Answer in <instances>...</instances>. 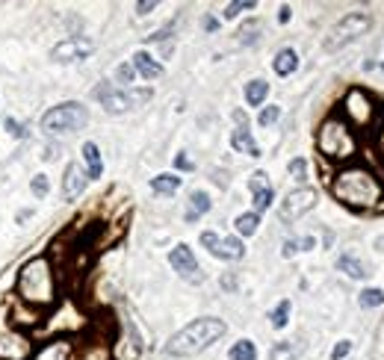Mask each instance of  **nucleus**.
<instances>
[{
    "instance_id": "obj_1",
    "label": "nucleus",
    "mask_w": 384,
    "mask_h": 360,
    "mask_svg": "<svg viewBox=\"0 0 384 360\" xmlns=\"http://www.w3.org/2000/svg\"><path fill=\"white\" fill-rule=\"evenodd\" d=\"M331 192L340 204L354 210H370L381 201V180L367 166H346L334 175Z\"/></svg>"
},
{
    "instance_id": "obj_2",
    "label": "nucleus",
    "mask_w": 384,
    "mask_h": 360,
    "mask_svg": "<svg viewBox=\"0 0 384 360\" xmlns=\"http://www.w3.org/2000/svg\"><path fill=\"white\" fill-rule=\"evenodd\" d=\"M18 298L30 307H51L56 302V275L45 254L27 260L18 272Z\"/></svg>"
},
{
    "instance_id": "obj_3",
    "label": "nucleus",
    "mask_w": 384,
    "mask_h": 360,
    "mask_svg": "<svg viewBox=\"0 0 384 360\" xmlns=\"http://www.w3.org/2000/svg\"><path fill=\"white\" fill-rule=\"evenodd\" d=\"M225 331H228V325H225L222 319H213V316L195 319V322L181 328V331L166 343V355L169 357H192V355L204 352L207 346H213Z\"/></svg>"
},
{
    "instance_id": "obj_4",
    "label": "nucleus",
    "mask_w": 384,
    "mask_h": 360,
    "mask_svg": "<svg viewBox=\"0 0 384 360\" xmlns=\"http://www.w3.org/2000/svg\"><path fill=\"white\" fill-rule=\"evenodd\" d=\"M317 145H319L322 157H328V159H352L354 154H358L354 130L337 115H331L328 122H322L319 133H317Z\"/></svg>"
},
{
    "instance_id": "obj_5",
    "label": "nucleus",
    "mask_w": 384,
    "mask_h": 360,
    "mask_svg": "<svg viewBox=\"0 0 384 360\" xmlns=\"http://www.w3.org/2000/svg\"><path fill=\"white\" fill-rule=\"evenodd\" d=\"M89 122V109L77 101H68V104H59L54 109H47L42 115V130L47 136H59V133H74V130L86 127Z\"/></svg>"
},
{
    "instance_id": "obj_6",
    "label": "nucleus",
    "mask_w": 384,
    "mask_h": 360,
    "mask_svg": "<svg viewBox=\"0 0 384 360\" xmlns=\"http://www.w3.org/2000/svg\"><path fill=\"white\" fill-rule=\"evenodd\" d=\"M151 95H154L151 89H115L113 83H101L95 89V98L101 101L106 113H113V115H122L127 109L151 101Z\"/></svg>"
},
{
    "instance_id": "obj_7",
    "label": "nucleus",
    "mask_w": 384,
    "mask_h": 360,
    "mask_svg": "<svg viewBox=\"0 0 384 360\" xmlns=\"http://www.w3.org/2000/svg\"><path fill=\"white\" fill-rule=\"evenodd\" d=\"M370 27H372V18L367 12H352L346 18H340V21L328 30V36H325V51H328V54L340 51L343 45L354 42V38L363 36Z\"/></svg>"
},
{
    "instance_id": "obj_8",
    "label": "nucleus",
    "mask_w": 384,
    "mask_h": 360,
    "mask_svg": "<svg viewBox=\"0 0 384 360\" xmlns=\"http://www.w3.org/2000/svg\"><path fill=\"white\" fill-rule=\"evenodd\" d=\"M346 115H349V127L354 130H367V127H372V122H376V113H379V104L372 101V98L363 92V89H352V92L346 95Z\"/></svg>"
},
{
    "instance_id": "obj_9",
    "label": "nucleus",
    "mask_w": 384,
    "mask_h": 360,
    "mask_svg": "<svg viewBox=\"0 0 384 360\" xmlns=\"http://www.w3.org/2000/svg\"><path fill=\"white\" fill-rule=\"evenodd\" d=\"M33 357V339L27 334L6 328L0 331V360H30Z\"/></svg>"
},
{
    "instance_id": "obj_10",
    "label": "nucleus",
    "mask_w": 384,
    "mask_h": 360,
    "mask_svg": "<svg viewBox=\"0 0 384 360\" xmlns=\"http://www.w3.org/2000/svg\"><path fill=\"white\" fill-rule=\"evenodd\" d=\"M317 207V192L308 186L302 189H293V192L281 201V218L284 222H295V218H302L304 213H310V210Z\"/></svg>"
},
{
    "instance_id": "obj_11",
    "label": "nucleus",
    "mask_w": 384,
    "mask_h": 360,
    "mask_svg": "<svg viewBox=\"0 0 384 360\" xmlns=\"http://www.w3.org/2000/svg\"><path fill=\"white\" fill-rule=\"evenodd\" d=\"M169 263H172L174 272L181 278H186L190 284H201L204 281V272H201V266H199V260H195L190 245H183V243L174 245L172 254H169Z\"/></svg>"
},
{
    "instance_id": "obj_12",
    "label": "nucleus",
    "mask_w": 384,
    "mask_h": 360,
    "mask_svg": "<svg viewBox=\"0 0 384 360\" xmlns=\"http://www.w3.org/2000/svg\"><path fill=\"white\" fill-rule=\"evenodd\" d=\"M201 245H204L213 257H219V260H242V254H245L242 239H236V236L222 239L219 234H213V231H204V234H201Z\"/></svg>"
},
{
    "instance_id": "obj_13",
    "label": "nucleus",
    "mask_w": 384,
    "mask_h": 360,
    "mask_svg": "<svg viewBox=\"0 0 384 360\" xmlns=\"http://www.w3.org/2000/svg\"><path fill=\"white\" fill-rule=\"evenodd\" d=\"M92 51H95V45L89 38H65V42H59L51 51V59L54 63H80Z\"/></svg>"
},
{
    "instance_id": "obj_14",
    "label": "nucleus",
    "mask_w": 384,
    "mask_h": 360,
    "mask_svg": "<svg viewBox=\"0 0 384 360\" xmlns=\"http://www.w3.org/2000/svg\"><path fill=\"white\" fill-rule=\"evenodd\" d=\"M249 189L254 195V213H263V210H269L272 201H275V189L269 186V180H266V172H258L249 177Z\"/></svg>"
},
{
    "instance_id": "obj_15",
    "label": "nucleus",
    "mask_w": 384,
    "mask_h": 360,
    "mask_svg": "<svg viewBox=\"0 0 384 360\" xmlns=\"http://www.w3.org/2000/svg\"><path fill=\"white\" fill-rule=\"evenodd\" d=\"M86 180L89 177H86L80 163H68L65 166V177H63V198H65V201H74V198L83 195Z\"/></svg>"
},
{
    "instance_id": "obj_16",
    "label": "nucleus",
    "mask_w": 384,
    "mask_h": 360,
    "mask_svg": "<svg viewBox=\"0 0 384 360\" xmlns=\"http://www.w3.org/2000/svg\"><path fill=\"white\" fill-rule=\"evenodd\" d=\"M68 357H71V343L68 339H51V343L38 346L30 360H68Z\"/></svg>"
},
{
    "instance_id": "obj_17",
    "label": "nucleus",
    "mask_w": 384,
    "mask_h": 360,
    "mask_svg": "<svg viewBox=\"0 0 384 360\" xmlns=\"http://www.w3.org/2000/svg\"><path fill=\"white\" fill-rule=\"evenodd\" d=\"M231 148L234 151H240V154H249V157H254L258 159L260 157V145L254 142V136H251V130L245 127V124H240L231 133Z\"/></svg>"
},
{
    "instance_id": "obj_18",
    "label": "nucleus",
    "mask_w": 384,
    "mask_h": 360,
    "mask_svg": "<svg viewBox=\"0 0 384 360\" xmlns=\"http://www.w3.org/2000/svg\"><path fill=\"white\" fill-rule=\"evenodd\" d=\"M295 68H299V54H295L293 47H281V51L275 54V59H272V71L278 77H290Z\"/></svg>"
},
{
    "instance_id": "obj_19",
    "label": "nucleus",
    "mask_w": 384,
    "mask_h": 360,
    "mask_svg": "<svg viewBox=\"0 0 384 360\" xmlns=\"http://www.w3.org/2000/svg\"><path fill=\"white\" fill-rule=\"evenodd\" d=\"M133 71L136 74H142L145 80H157V77H160L163 74V65L160 63H157V59L151 56V54H145V51H139V54H133Z\"/></svg>"
},
{
    "instance_id": "obj_20",
    "label": "nucleus",
    "mask_w": 384,
    "mask_h": 360,
    "mask_svg": "<svg viewBox=\"0 0 384 360\" xmlns=\"http://www.w3.org/2000/svg\"><path fill=\"white\" fill-rule=\"evenodd\" d=\"M210 207H213L210 195L201 192V189H195V192L190 195V210H186V222H199V218H201L204 213H210Z\"/></svg>"
},
{
    "instance_id": "obj_21",
    "label": "nucleus",
    "mask_w": 384,
    "mask_h": 360,
    "mask_svg": "<svg viewBox=\"0 0 384 360\" xmlns=\"http://www.w3.org/2000/svg\"><path fill=\"white\" fill-rule=\"evenodd\" d=\"M83 159H86V177L89 180H98L104 172V163H101V151H98L95 142H83Z\"/></svg>"
},
{
    "instance_id": "obj_22",
    "label": "nucleus",
    "mask_w": 384,
    "mask_h": 360,
    "mask_svg": "<svg viewBox=\"0 0 384 360\" xmlns=\"http://www.w3.org/2000/svg\"><path fill=\"white\" fill-rule=\"evenodd\" d=\"M337 269H340V272H346L349 278H354V281H363V278L370 275L367 266H363L358 257H352V254H343V257L337 260Z\"/></svg>"
},
{
    "instance_id": "obj_23",
    "label": "nucleus",
    "mask_w": 384,
    "mask_h": 360,
    "mask_svg": "<svg viewBox=\"0 0 384 360\" xmlns=\"http://www.w3.org/2000/svg\"><path fill=\"white\" fill-rule=\"evenodd\" d=\"M183 180L177 177V175H157L151 177V189L154 192H160V195H174L177 189H181Z\"/></svg>"
},
{
    "instance_id": "obj_24",
    "label": "nucleus",
    "mask_w": 384,
    "mask_h": 360,
    "mask_svg": "<svg viewBox=\"0 0 384 360\" xmlns=\"http://www.w3.org/2000/svg\"><path fill=\"white\" fill-rule=\"evenodd\" d=\"M266 95H269V83H266V80H251V83L245 86V104L249 106H260L266 101Z\"/></svg>"
},
{
    "instance_id": "obj_25",
    "label": "nucleus",
    "mask_w": 384,
    "mask_h": 360,
    "mask_svg": "<svg viewBox=\"0 0 384 360\" xmlns=\"http://www.w3.org/2000/svg\"><path fill=\"white\" fill-rule=\"evenodd\" d=\"M110 346L101 343V339H95V343H86L80 348V360H110Z\"/></svg>"
},
{
    "instance_id": "obj_26",
    "label": "nucleus",
    "mask_w": 384,
    "mask_h": 360,
    "mask_svg": "<svg viewBox=\"0 0 384 360\" xmlns=\"http://www.w3.org/2000/svg\"><path fill=\"white\" fill-rule=\"evenodd\" d=\"M234 225H236V234H240V236H254V234H258V225H260V216L251 210V213L236 216Z\"/></svg>"
},
{
    "instance_id": "obj_27",
    "label": "nucleus",
    "mask_w": 384,
    "mask_h": 360,
    "mask_svg": "<svg viewBox=\"0 0 384 360\" xmlns=\"http://www.w3.org/2000/svg\"><path fill=\"white\" fill-rule=\"evenodd\" d=\"M228 357L231 360H258V346H254L251 339H240V343L231 346Z\"/></svg>"
},
{
    "instance_id": "obj_28",
    "label": "nucleus",
    "mask_w": 384,
    "mask_h": 360,
    "mask_svg": "<svg viewBox=\"0 0 384 360\" xmlns=\"http://www.w3.org/2000/svg\"><path fill=\"white\" fill-rule=\"evenodd\" d=\"M358 304H361L363 310L381 307V304H384V289H379V286H367V289H363V293L358 295Z\"/></svg>"
},
{
    "instance_id": "obj_29",
    "label": "nucleus",
    "mask_w": 384,
    "mask_h": 360,
    "mask_svg": "<svg viewBox=\"0 0 384 360\" xmlns=\"http://www.w3.org/2000/svg\"><path fill=\"white\" fill-rule=\"evenodd\" d=\"M260 30H263V24L258 21V18H251L249 24H242L240 33H236V36H240V45H254V42H258V36H260Z\"/></svg>"
},
{
    "instance_id": "obj_30",
    "label": "nucleus",
    "mask_w": 384,
    "mask_h": 360,
    "mask_svg": "<svg viewBox=\"0 0 384 360\" xmlns=\"http://www.w3.org/2000/svg\"><path fill=\"white\" fill-rule=\"evenodd\" d=\"M290 307H293V304L287 302V298H284V302L272 310V313H269L272 328H278V331H281V328H287V322H290Z\"/></svg>"
},
{
    "instance_id": "obj_31",
    "label": "nucleus",
    "mask_w": 384,
    "mask_h": 360,
    "mask_svg": "<svg viewBox=\"0 0 384 360\" xmlns=\"http://www.w3.org/2000/svg\"><path fill=\"white\" fill-rule=\"evenodd\" d=\"M269 360H295V346L293 343H275Z\"/></svg>"
},
{
    "instance_id": "obj_32",
    "label": "nucleus",
    "mask_w": 384,
    "mask_h": 360,
    "mask_svg": "<svg viewBox=\"0 0 384 360\" xmlns=\"http://www.w3.org/2000/svg\"><path fill=\"white\" fill-rule=\"evenodd\" d=\"M30 192H33L36 198H45L47 192H51V180H47V175H36L33 180H30Z\"/></svg>"
},
{
    "instance_id": "obj_33",
    "label": "nucleus",
    "mask_w": 384,
    "mask_h": 360,
    "mask_svg": "<svg viewBox=\"0 0 384 360\" xmlns=\"http://www.w3.org/2000/svg\"><path fill=\"white\" fill-rule=\"evenodd\" d=\"M242 9H258V3H254V0H240V3H228V6H225V12H222V18H228V21H231V18H236V15L242 12Z\"/></svg>"
},
{
    "instance_id": "obj_34",
    "label": "nucleus",
    "mask_w": 384,
    "mask_h": 360,
    "mask_svg": "<svg viewBox=\"0 0 384 360\" xmlns=\"http://www.w3.org/2000/svg\"><path fill=\"white\" fill-rule=\"evenodd\" d=\"M278 118H281V106H266L263 113L258 115V124H260V127H272L275 122H278Z\"/></svg>"
},
{
    "instance_id": "obj_35",
    "label": "nucleus",
    "mask_w": 384,
    "mask_h": 360,
    "mask_svg": "<svg viewBox=\"0 0 384 360\" xmlns=\"http://www.w3.org/2000/svg\"><path fill=\"white\" fill-rule=\"evenodd\" d=\"M115 77H118V83H124V86H131L133 80H136V71H133V65L131 63H124V65H118V71H115Z\"/></svg>"
},
{
    "instance_id": "obj_36",
    "label": "nucleus",
    "mask_w": 384,
    "mask_h": 360,
    "mask_svg": "<svg viewBox=\"0 0 384 360\" xmlns=\"http://www.w3.org/2000/svg\"><path fill=\"white\" fill-rule=\"evenodd\" d=\"M290 175L295 177V180H304V175H308V163H304L302 157H295V159H290Z\"/></svg>"
},
{
    "instance_id": "obj_37",
    "label": "nucleus",
    "mask_w": 384,
    "mask_h": 360,
    "mask_svg": "<svg viewBox=\"0 0 384 360\" xmlns=\"http://www.w3.org/2000/svg\"><path fill=\"white\" fill-rule=\"evenodd\" d=\"M3 127L9 130V136H15V139H27V127L21 122H15V118H6Z\"/></svg>"
},
{
    "instance_id": "obj_38",
    "label": "nucleus",
    "mask_w": 384,
    "mask_h": 360,
    "mask_svg": "<svg viewBox=\"0 0 384 360\" xmlns=\"http://www.w3.org/2000/svg\"><path fill=\"white\" fill-rule=\"evenodd\" d=\"M349 352H352V343H349V339H340V343L334 346V352H331V360H343Z\"/></svg>"
},
{
    "instance_id": "obj_39",
    "label": "nucleus",
    "mask_w": 384,
    "mask_h": 360,
    "mask_svg": "<svg viewBox=\"0 0 384 360\" xmlns=\"http://www.w3.org/2000/svg\"><path fill=\"white\" fill-rule=\"evenodd\" d=\"M174 166L181 168V172H192V168H195V166H192V159L186 157V154H177V157H174Z\"/></svg>"
},
{
    "instance_id": "obj_40",
    "label": "nucleus",
    "mask_w": 384,
    "mask_h": 360,
    "mask_svg": "<svg viewBox=\"0 0 384 360\" xmlns=\"http://www.w3.org/2000/svg\"><path fill=\"white\" fill-rule=\"evenodd\" d=\"M295 251H299V239H287V243H284V257H293Z\"/></svg>"
},
{
    "instance_id": "obj_41",
    "label": "nucleus",
    "mask_w": 384,
    "mask_h": 360,
    "mask_svg": "<svg viewBox=\"0 0 384 360\" xmlns=\"http://www.w3.org/2000/svg\"><path fill=\"white\" fill-rule=\"evenodd\" d=\"M151 9H157V3H154V0H145V3H136V12H139V15H148V12H151Z\"/></svg>"
},
{
    "instance_id": "obj_42",
    "label": "nucleus",
    "mask_w": 384,
    "mask_h": 360,
    "mask_svg": "<svg viewBox=\"0 0 384 360\" xmlns=\"http://www.w3.org/2000/svg\"><path fill=\"white\" fill-rule=\"evenodd\" d=\"M313 245H317V239H313V236H304V239H299V251H310Z\"/></svg>"
},
{
    "instance_id": "obj_43",
    "label": "nucleus",
    "mask_w": 384,
    "mask_h": 360,
    "mask_svg": "<svg viewBox=\"0 0 384 360\" xmlns=\"http://www.w3.org/2000/svg\"><path fill=\"white\" fill-rule=\"evenodd\" d=\"M290 12H293L290 6H281V9H278V21H281V24H287V21H290Z\"/></svg>"
},
{
    "instance_id": "obj_44",
    "label": "nucleus",
    "mask_w": 384,
    "mask_h": 360,
    "mask_svg": "<svg viewBox=\"0 0 384 360\" xmlns=\"http://www.w3.org/2000/svg\"><path fill=\"white\" fill-rule=\"evenodd\" d=\"M222 286H225V289H234V286H236V278L225 275V278H222Z\"/></svg>"
},
{
    "instance_id": "obj_45",
    "label": "nucleus",
    "mask_w": 384,
    "mask_h": 360,
    "mask_svg": "<svg viewBox=\"0 0 384 360\" xmlns=\"http://www.w3.org/2000/svg\"><path fill=\"white\" fill-rule=\"evenodd\" d=\"M204 27H207V30H210V33H213V30L219 27V24H216V18H204Z\"/></svg>"
}]
</instances>
